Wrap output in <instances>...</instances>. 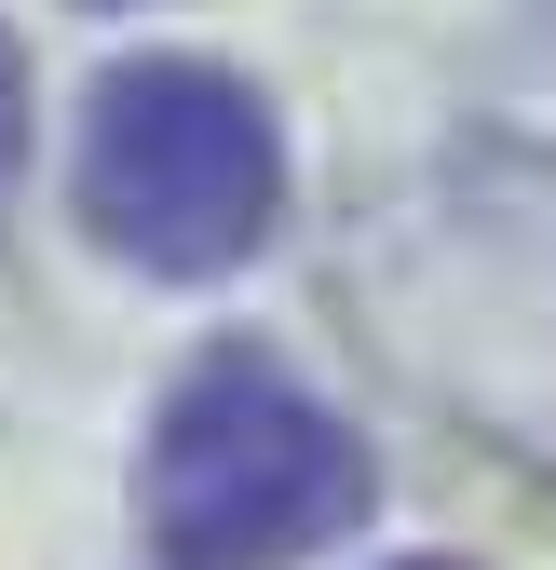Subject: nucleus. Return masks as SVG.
<instances>
[{"mask_svg":"<svg viewBox=\"0 0 556 570\" xmlns=\"http://www.w3.org/2000/svg\"><path fill=\"white\" fill-rule=\"evenodd\" d=\"M14 164H28V68L0 41V204H14Z\"/></svg>","mask_w":556,"mask_h":570,"instance_id":"obj_4","label":"nucleus"},{"mask_svg":"<svg viewBox=\"0 0 556 570\" xmlns=\"http://www.w3.org/2000/svg\"><path fill=\"white\" fill-rule=\"evenodd\" d=\"M109 14H122V0H109Z\"/></svg>","mask_w":556,"mask_h":570,"instance_id":"obj_6","label":"nucleus"},{"mask_svg":"<svg viewBox=\"0 0 556 570\" xmlns=\"http://www.w3.org/2000/svg\"><path fill=\"white\" fill-rule=\"evenodd\" d=\"M394 570H475V557H394Z\"/></svg>","mask_w":556,"mask_h":570,"instance_id":"obj_5","label":"nucleus"},{"mask_svg":"<svg viewBox=\"0 0 556 570\" xmlns=\"http://www.w3.org/2000/svg\"><path fill=\"white\" fill-rule=\"evenodd\" d=\"M339 326L448 435L556 489V150L448 136L339 218Z\"/></svg>","mask_w":556,"mask_h":570,"instance_id":"obj_1","label":"nucleus"},{"mask_svg":"<svg viewBox=\"0 0 556 570\" xmlns=\"http://www.w3.org/2000/svg\"><path fill=\"white\" fill-rule=\"evenodd\" d=\"M82 232L150 285H218L286 232V122L218 55H122L82 96Z\"/></svg>","mask_w":556,"mask_h":570,"instance_id":"obj_3","label":"nucleus"},{"mask_svg":"<svg viewBox=\"0 0 556 570\" xmlns=\"http://www.w3.org/2000/svg\"><path fill=\"white\" fill-rule=\"evenodd\" d=\"M367 503H380L367 435L258 340L190 353L136 449V530L163 570H286L339 543Z\"/></svg>","mask_w":556,"mask_h":570,"instance_id":"obj_2","label":"nucleus"}]
</instances>
